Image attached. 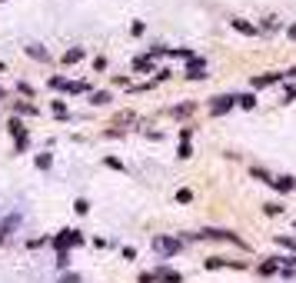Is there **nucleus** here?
I'll use <instances>...</instances> for the list:
<instances>
[{"mask_svg":"<svg viewBox=\"0 0 296 283\" xmlns=\"http://www.w3.org/2000/svg\"><path fill=\"white\" fill-rule=\"evenodd\" d=\"M153 250L163 253V257H173V253H180V240H173V237H157V240H153Z\"/></svg>","mask_w":296,"mask_h":283,"instance_id":"1","label":"nucleus"},{"mask_svg":"<svg viewBox=\"0 0 296 283\" xmlns=\"http://www.w3.org/2000/svg\"><path fill=\"white\" fill-rule=\"evenodd\" d=\"M157 280H163V283H180L183 277H180L177 270H160V273H157Z\"/></svg>","mask_w":296,"mask_h":283,"instance_id":"7","label":"nucleus"},{"mask_svg":"<svg viewBox=\"0 0 296 283\" xmlns=\"http://www.w3.org/2000/svg\"><path fill=\"white\" fill-rule=\"evenodd\" d=\"M286 34H290V37H293V40H296V23H293V27H290V30H286Z\"/></svg>","mask_w":296,"mask_h":283,"instance_id":"18","label":"nucleus"},{"mask_svg":"<svg viewBox=\"0 0 296 283\" xmlns=\"http://www.w3.org/2000/svg\"><path fill=\"white\" fill-rule=\"evenodd\" d=\"M233 100H237V103H240L243 110H253V107H257V97H253V94H243V97H233Z\"/></svg>","mask_w":296,"mask_h":283,"instance_id":"8","label":"nucleus"},{"mask_svg":"<svg viewBox=\"0 0 296 283\" xmlns=\"http://www.w3.org/2000/svg\"><path fill=\"white\" fill-rule=\"evenodd\" d=\"M186 77H190V80H203V77H206L203 63H200L197 57H193V67H186Z\"/></svg>","mask_w":296,"mask_h":283,"instance_id":"4","label":"nucleus"},{"mask_svg":"<svg viewBox=\"0 0 296 283\" xmlns=\"http://www.w3.org/2000/svg\"><path fill=\"white\" fill-rule=\"evenodd\" d=\"M276 243H279V246H286V250H293V253H296V240H290V237H276Z\"/></svg>","mask_w":296,"mask_h":283,"instance_id":"15","label":"nucleus"},{"mask_svg":"<svg viewBox=\"0 0 296 283\" xmlns=\"http://www.w3.org/2000/svg\"><path fill=\"white\" fill-rule=\"evenodd\" d=\"M273 187H276L279 193H290V190L296 187V180H293V177H276V180H273Z\"/></svg>","mask_w":296,"mask_h":283,"instance_id":"5","label":"nucleus"},{"mask_svg":"<svg viewBox=\"0 0 296 283\" xmlns=\"http://www.w3.org/2000/svg\"><path fill=\"white\" fill-rule=\"evenodd\" d=\"M153 67V60L150 57H140V60H133V70H150Z\"/></svg>","mask_w":296,"mask_h":283,"instance_id":"11","label":"nucleus"},{"mask_svg":"<svg viewBox=\"0 0 296 283\" xmlns=\"http://www.w3.org/2000/svg\"><path fill=\"white\" fill-rule=\"evenodd\" d=\"M279 80H283V74H263L253 80V87H270V83H279Z\"/></svg>","mask_w":296,"mask_h":283,"instance_id":"6","label":"nucleus"},{"mask_svg":"<svg viewBox=\"0 0 296 283\" xmlns=\"http://www.w3.org/2000/svg\"><path fill=\"white\" fill-rule=\"evenodd\" d=\"M250 173H253V177H257V180H263V183H273V177H270V173H266V170L253 167V170H250Z\"/></svg>","mask_w":296,"mask_h":283,"instance_id":"13","label":"nucleus"},{"mask_svg":"<svg viewBox=\"0 0 296 283\" xmlns=\"http://www.w3.org/2000/svg\"><path fill=\"white\" fill-rule=\"evenodd\" d=\"M50 87H54V90H70V83H67L63 77H50Z\"/></svg>","mask_w":296,"mask_h":283,"instance_id":"12","label":"nucleus"},{"mask_svg":"<svg viewBox=\"0 0 296 283\" xmlns=\"http://www.w3.org/2000/svg\"><path fill=\"white\" fill-rule=\"evenodd\" d=\"M37 167H40V170L50 167V153H40V157H37Z\"/></svg>","mask_w":296,"mask_h":283,"instance_id":"16","label":"nucleus"},{"mask_svg":"<svg viewBox=\"0 0 296 283\" xmlns=\"http://www.w3.org/2000/svg\"><path fill=\"white\" fill-rule=\"evenodd\" d=\"M233 27L243 30V34H257V27H253V23H246V20H233Z\"/></svg>","mask_w":296,"mask_h":283,"instance_id":"10","label":"nucleus"},{"mask_svg":"<svg viewBox=\"0 0 296 283\" xmlns=\"http://www.w3.org/2000/svg\"><path fill=\"white\" fill-rule=\"evenodd\" d=\"M80 240H83V237H80L77 230H63V233H60V237L54 240V246H60V253H63V250H70V246H77Z\"/></svg>","mask_w":296,"mask_h":283,"instance_id":"2","label":"nucleus"},{"mask_svg":"<svg viewBox=\"0 0 296 283\" xmlns=\"http://www.w3.org/2000/svg\"><path fill=\"white\" fill-rule=\"evenodd\" d=\"M230 107H237V100H233V97H217V100L210 103V110L217 113V117H223V113L230 110Z\"/></svg>","mask_w":296,"mask_h":283,"instance_id":"3","label":"nucleus"},{"mask_svg":"<svg viewBox=\"0 0 296 283\" xmlns=\"http://www.w3.org/2000/svg\"><path fill=\"white\" fill-rule=\"evenodd\" d=\"M263 210H266L270 217H276V213H279V210H283V207H279V203H266V207H263Z\"/></svg>","mask_w":296,"mask_h":283,"instance_id":"17","label":"nucleus"},{"mask_svg":"<svg viewBox=\"0 0 296 283\" xmlns=\"http://www.w3.org/2000/svg\"><path fill=\"white\" fill-rule=\"evenodd\" d=\"M27 54H34L37 60H47V50H43V47H37V43H34V47H27Z\"/></svg>","mask_w":296,"mask_h":283,"instance_id":"14","label":"nucleus"},{"mask_svg":"<svg viewBox=\"0 0 296 283\" xmlns=\"http://www.w3.org/2000/svg\"><path fill=\"white\" fill-rule=\"evenodd\" d=\"M80 57H83V47H74V50H67V54H63V63H77Z\"/></svg>","mask_w":296,"mask_h":283,"instance_id":"9","label":"nucleus"}]
</instances>
